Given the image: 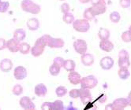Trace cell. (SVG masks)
<instances>
[{
    "label": "cell",
    "instance_id": "1",
    "mask_svg": "<svg viewBox=\"0 0 131 110\" xmlns=\"http://www.w3.org/2000/svg\"><path fill=\"white\" fill-rule=\"evenodd\" d=\"M21 8L24 12L34 15L39 14L41 11L40 6L32 0H22L21 3Z\"/></svg>",
    "mask_w": 131,
    "mask_h": 110
},
{
    "label": "cell",
    "instance_id": "2",
    "mask_svg": "<svg viewBox=\"0 0 131 110\" xmlns=\"http://www.w3.org/2000/svg\"><path fill=\"white\" fill-rule=\"evenodd\" d=\"M73 29L78 32L84 33L87 32L90 29V24L89 21H88L85 19H77L74 20L72 23Z\"/></svg>",
    "mask_w": 131,
    "mask_h": 110
},
{
    "label": "cell",
    "instance_id": "3",
    "mask_svg": "<svg viewBox=\"0 0 131 110\" xmlns=\"http://www.w3.org/2000/svg\"><path fill=\"white\" fill-rule=\"evenodd\" d=\"M98 84V80L93 75H90L85 77L81 78L80 85L82 88H86V89H93L95 88Z\"/></svg>",
    "mask_w": 131,
    "mask_h": 110
},
{
    "label": "cell",
    "instance_id": "4",
    "mask_svg": "<svg viewBox=\"0 0 131 110\" xmlns=\"http://www.w3.org/2000/svg\"><path fill=\"white\" fill-rule=\"evenodd\" d=\"M73 49L77 52L78 53L82 55L84 53H85L88 49V45L87 43L84 39H77L73 42Z\"/></svg>",
    "mask_w": 131,
    "mask_h": 110
},
{
    "label": "cell",
    "instance_id": "5",
    "mask_svg": "<svg viewBox=\"0 0 131 110\" xmlns=\"http://www.w3.org/2000/svg\"><path fill=\"white\" fill-rule=\"evenodd\" d=\"M90 8H91V11L92 14L95 17L104 14L107 11L106 3H97L95 5H92Z\"/></svg>",
    "mask_w": 131,
    "mask_h": 110
},
{
    "label": "cell",
    "instance_id": "6",
    "mask_svg": "<svg viewBox=\"0 0 131 110\" xmlns=\"http://www.w3.org/2000/svg\"><path fill=\"white\" fill-rule=\"evenodd\" d=\"M20 106L26 110H34L36 109V105L29 97H22L19 101Z\"/></svg>",
    "mask_w": 131,
    "mask_h": 110
},
{
    "label": "cell",
    "instance_id": "7",
    "mask_svg": "<svg viewBox=\"0 0 131 110\" xmlns=\"http://www.w3.org/2000/svg\"><path fill=\"white\" fill-rule=\"evenodd\" d=\"M79 98L83 104H88L92 99V94L89 89L82 88L79 89Z\"/></svg>",
    "mask_w": 131,
    "mask_h": 110
},
{
    "label": "cell",
    "instance_id": "8",
    "mask_svg": "<svg viewBox=\"0 0 131 110\" xmlns=\"http://www.w3.org/2000/svg\"><path fill=\"white\" fill-rule=\"evenodd\" d=\"M27 69L24 66H17L14 70V76L17 80H22L27 77Z\"/></svg>",
    "mask_w": 131,
    "mask_h": 110
},
{
    "label": "cell",
    "instance_id": "9",
    "mask_svg": "<svg viewBox=\"0 0 131 110\" xmlns=\"http://www.w3.org/2000/svg\"><path fill=\"white\" fill-rule=\"evenodd\" d=\"M114 59L111 57H104L100 61V65L101 67V68L104 69V70H110L111 68H112V67L114 66Z\"/></svg>",
    "mask_w": 131,
    "mask_h": 110
},
{
    "label": "cell",
    "instance_id": "10",
    "mask_svg": "<svg viewBox=\"0 0 131 110\" xmlns=\"http://www.w3.org/2000/svg\"><path fill=\"white\" fill-rule=\"evenodd\" d=\"M112 104H113L114 106V110H123L129 105L127 98H124L115 99L112 102Z\"/></svg>",
    "mask_w": 131,
    "mask_h": 110
},
{
    "label": "cell",
    "instance_id": "11",
    "mask_svg": "<svg viewBox=\"0 0 131 110\" xmlns=\"http://www.w3.org/2000/svg\"><path fill=\"white\" fill-rule=\"evenodd\" d=\"M64 45H65V42L62 39L51 37L48 43V46H47V47L54 49V48H62L64 47Z\"/></svg>",
    "mask_w": 131,
    "mask_h": 110
},
{
    "label": "cell",
    "instance_id": "12",
    "mask_svg": "<svg viewBox=\"0 0 131 110\" xmlns=\"http://www.w3.org/2000/svg\"><path fill=\"white\" fill-rule=\"evenodd\" d=\"M19 45L20 42L15 39L14 38H12L6 41V48L11 53L18 52V50H19Z\"/></svg>",
    "mask_w": 131,
    "mask_h": 110
},
{
    "label": "cell",
    "instance_id": "13",
    "mask_svg": "<svg viewBox=\"0 0 131 110\" xmlns=\"http://www.w3.org/2000/svg\"><path fill=\"white\" fill-rule=\"evenodd\" d=\"M81 76L79 74L78 72L74 71L70 72L68 74V80L72 85H79L81 80Z\"/></svg>",
    "mask_w": 131,
    "mask_h": 110
},
{
    "label": "cell",
    "instance_id": "14",
    "mask_svg": "<svg viewBox=\"0 0 131 110\" xmlns=\"http://www.w3.org/2000/svg\"><path fill=\"white\" fill-rule=\"evenodd\" d=\"M13 68V62L10 59L4 58L0 61V70L3 72H9Z\"/></svg>",
    "mask_w": 131,
    "mask_h": 110
},
{
    "label": "cell",
    "instance_id": "15",
    "mask_svg": "<svg viewBox=\"0 0 131 110\" xmlns=\"http://www.w3.org/2000/svg\"><path fill=\"white\" fill-rule=\"evenodd\" d=\"M99 47L101 50L110 53L114 49V44L112 42H111L109 39H105V40H100Z\"/></svg>",
    "mask_w": 131,
    "mask_h": 110
},
{
    "label": "cell",
    "instance_id": "16",
    "mask_svg": "<svg viewBox=\"0 0 131 110\" xmlns=\"http://www.w3.org/2000/svg\"><path fill=\"white\" fill-rule=\"evenodd\" d=\"M44 50H45V47H43V46H42L39 43H35L34 46L30 50V53L33 57L37 58V57L41 56L44 52Z\"/></svg>",
    "mask_w": 131,
    "mask_h": 110
},
{
    "label": "cell",
    "instance_id": "17",
    "mask_svg": "<svg viewBox=\"0 0 131 110\" xmlns=\"http://www.w3.org/2000/svg\"><path fill=\"white\" fill-rule=\"evenodd\" d=\"M34 92L37 97L43 98L45 97L47 94H48V88H47V87L43 84H39L36 85L34 88Z\"/></svg>",
    "mask_w": 131,
    "mask_h": 110
},
{
    "label": "cell",
    "instance_id": "18",
    "mask_svg": "<svg viewBox=\"0 0 131 110\" xmlns=\"http://www.w3.org/2000/svg\"><path fill=\"white\" fill-rule=\"evenodd\" d=\"M81 63L83 64V65L85 66H92L94 63V57L93 55L91 53H84L81 55Z\"/></svg>",
    "mask_w": 131,
    "mask_h": 110
},
{
    "label": "cell",
    "instance_id": "19",
    "mask_svg": "<svg viewBox=\"0 0 131 110\" xmlns=\"http://www.w3.org/2000/svg\"><path fill=\"white\" fill-rule=\"evenodd\" d=\"M26 25L30 31H36L40 28V21L37 18L32 17L27 21Z\"/></svg>",
    "mask_w": 131,
    "mask_h": 110
},
{
    "label": "cell",
    "instance_id": "20",
    "mask_svg": "<svg viewBox=\"0 0 131 110\" xmlns=\"http://www.w3.org/2000/svg\"><path fill=\"white\" fill-rule=\"evenodd\" d=\"M62 68H64V69L67 72H72L75 70L76 68V63L74 62V61L70 60V59H67L65 60L64 63H63V66Z\"/></svg>",
    "mask_w": 131,
    "mask_h": 110
},
{
    "label": "cell",
    "instance_id": "21",
    "mask_svg": "<svg viewBox=\"0 0 131 110\" xmlns=\"http://www.w3.org/2000/svg\"><path fill=\"white\" fill-rule=\"evenodd\" d=\"M26 37V32L23 29H17L14 32V37L17 41L21 42Z\"/></svg>",
    "mask_w": 131,
    "mask_h": 110
},
{
    "label": "cell",
    "instance_id": "22",
    "mask_svg": "<svg viewBox=\"0 0 131 110\" xmlns=\"http://www.w3.org/2000/svg\"><path fill=\"white\" fill-rule=\"evenodd\" d=\"M110 35V31L105 28H100L98 31V37L100 40L109 39Z\"/></svg>",
    "mask_w": 131,
    "mask_h": 110
},
{
    "label": "cell",
    "instance_id": "23",
    "mask_svg": "<svg viewBox=\"0 0 131 110\" xmlns=\"http://www.w3.org/2000/svg\"><path fill=\"white\" fill-rule=\"evenodd\" d=\"M30 50H31V47L29 43H20V45H19V50L18 52H20L21 54H28L29 52H30Z\"/></svg>",
    "mask_w": 131,
    "mask_h": 110
},
{
    "label": "cell",
    "instance_id": "24",
    "mask_svg": "<svg viewBox=\"0 0 131 110\" xmlns=\"http://www.w3.org/2000/svg\"><path fill=\"white\" fill-rule=\"evenodd\" d=\"M74 19V16L73 15V13L68 12L63 13V17H62V21H64V23L67 24H70L73 22Z\"/></svg>",
    "mask_w": 131,
    "mask_h": 110
},
{
    "label": "cell",
    "instance_id": "25",
    "mask_svg": "<svg viewBox=\"0 0 131 110\" xmlns=\"http://www.w3.org/2000/svg\"><path fill=\"white\" fill-rule=\"evenodd\" d=\"M118 65L119 68L123 69H128L130 65V61L129 59H119L118 61Z\"/></svg>",
    "mask_w": 131,
    "mask_h": 110
},
{
    "label": "cell",
    "instance_id": "26",
    "mask_svg": "<svg viewBox=\"0 0 131 110\" xmlns=\"http://www.w3.org/2000/svg\"><path fill=\"white\" fill-rule=\"evenodd\" d=\"M118 76L121 79H126L129 77L130 73L128 69L119 68V70L118 71Z\"/></svg>",
    "mask_w": 131,
    "mask_h": 110
},
{
    "label": "cell",
    "instance_id": "27",
    "mask_svg": "<svg viewBox=\"0 0 131 110\" xmlns=\"http://www.w3.org/2000/svg\"><path fill=\"white\" fill-rule=\"evenodd\" d=\"M83 17H84V19L87 20L88 21H91L92 20L94 19V17H95V16L92 14V13L91 11L90 7L85 9V10L83 13Z\"/></svg>",
    "mask_w": 131,
    "mask_h": 110
},
{
    "label": "cell",
    "instance_id": "28",
    "mask_svg": "<svg viewBox=\"0 0 131 110\" xmlns=\"http://www.w3.org/2000/svg\"><path fill=\"white\" fill-rule=\"evenodd\" d=\"M60 70H61V68L57 65H55L54 64H52L49 68L50 74L53 76H57L60 73Z\"/></svg>",
    "mask_w": 131,
    "mask_h": 110
},
{
    "label": "cell",
    "instance_id": "29",
    "mask_svg": "<svg viewBox=\"0 0 131 110\" xmlns=\"http://www.w3.org/2000/svg\"><path fill=\"white\" fill-rule=\"evenodd\" d=\"M109 18H110V21L112 22V23H118L120 21V19H121V16L119 14L118 12L117 11H114L112 12L110 16H109Z\"/></svg>",
    "mask_w": 131,
    "mask_h": 110
},
{
    "label": "cell",
    "instance_id": "30",
    "mask_svg": "<svg viewBox=\"0 0 131 110\" xmlns=\"http://www.w3.org/2000/svg\"><path fill=\"white\" fill-rule=\"evenodd\" d=\"M55 94L58 97H64L67 94V89L63 86H59L55 89Z\"/></svg>",
    "mask_w": 131,
    "mask_h": 110
},
{
    "label": "cell",
    "instance_id": "31",
    "mask_svg": "<svg viewBox=\"0 0 131 110\" xmlns=\"http://www.w3.org/2000/svg\"><path fill=\"white\" fill-rule=\"evenodd\" d=\"M64 108L63 102L61 100H56L52 102V110H62Z\"/></svg>",
    "mask_w": 131,
    "mask_h": 110
},
{
    "label": "cell",
    "instance_id": "32",
    "mask_svg": "<svg viewBox=\"0 0 131 110\" xmlns=\"http://www.w3.org/2000/svg\"><path fill=\"white\" fill-rule=\"evenodd\" d=\"M12 93L16 96H20L23 93V87L20 84L15 85L12 89Z\"/></svg>",
    "mask_w": 131,
    "mask_h": 110
},
{
    "label": "cell",
    "instance_id": "33",
    "mask_svg": "<svg viewBox=\"0 0 131 110\" xmlns=\"http://www.w3.org/2000/svg\"><path fill=\"white\" fill-rule=\"evenodd\" d=\"M121 39L124 43H130L131 42V32L129 30L124 32L121 35Z\"/></svg>",
    "mask_w": 131,
    "mask_h": 110
},
{
    "label": "cell",
    "instance_id": "34",
    "mask_svg": "<svg viewBox=\"0 0 131 110\" xmlns=\"http://www.w3.org/2000/svg\"><path fill=\"white\" fill-rule=\"evenodd\" d=\"M64 59L62 57H56L54 60H53V64H54L55 65H57L60 68H62L63 66V63H64Z\"/></svg>",
    "mask_w": 131,
    "mask_h": 110
},
{
    "label": "cell",
    "instance_id": "35",
    "mask_svg": "<svg viewBox=\"0 0 131 110\" xmlns=\"http://www.w3.org/2000/svg\"><path fill=\"white\" fill-rule=\"evenodd\" d=\"M118 58L119 59H129V54L128 51L126 50H121L118 53Z\"/></svg>",
    "mask_w": 131,
    "mask_h": 110
},
{
    "label": "cell",
    "instance_id": "36",
    "mask_svg": "<svg viewBox=\"0 0 131 110\" xmlns=\"http://www.w3.org/2000/svg\"><path fill=\"white\" fill-rule=\"evenodd\" d=\"M9 7H10V3L9 2H2L1 6H0V13H6L8 10Z\"/></svg>",
    "mask_w": 131,
    "mask_h": 110
},
{
    "label": "cell",
    "instance_id": "37",
    "mask_svg": "<svg viewBox=\"0 0 131 110\" xmlns=\"http://www.w3.org/2000/svg\"><path fill=\"white\" fill-rule=\"evenodd\" d=\"M69 95L71 98L73 99H77L79 98V89H72L70 90Z\"/></svg>",
    "mask_w": 131,
    "mask_h": 110
},
{
    "label": "cell",
    "instance_id": "38",
    "mask_svg": "<svg viewBox=\"0 0 131 110\" xmlns=\"http://www.w3.org/2000/svg\"><path fill=\"white\" fill-rule=\"evenodd\" d=\"M70 6L68 3H64L61 5L60 6V10L62 13H68L70 12Z\"/></svg>",
    "mask_w": 131,
    "mask_h": 110
},
{
    "label": "cell",
    "instance_id": "39",
    "mask_svg": "<svg viewBox=\"0 0 131 110\" xmlns=\"http://www.w3.org/2000/svg\"><path fill=\"white\" fill-rule=\"evenodd\" d=\"M119 5L122 8L126 9L130 6L131 0H119Z\"/></svg>",
    "mask_w": 131,
    "mask_h": 110
},
{
    "label": "cell",
    "instance_id": "40",
    "mask_svg": "<svg viewBox=\"0 0 131 110\" xmlns=\"http://www.w3.org/2000/svg\"><path fill=\"white\" fill-rule=\"evenodd\" d=\"M41 109L43 110H52V102H44L41 105Z\"/></svg>",
    "mask_w": 131,
    "mask_h": 110
},
{
    "label": "cell",
    "instance_id": "41",
    "mask_svg": "<svg viewBox=\"0 0 131 110\" xmlns=\"http://www.w3.org/2000/svg\"><path fill=\"white\" fill-rule=\"evenodd\" d=\"M6 48V40L5 39L0 38V50H3Z\"/></svg>",
    "mask_w": 131,
    "mask_h": 110
},
{
    "label": "cell",
    "instance_id": "42",
    "mask_svg": "<svg viewBox=\"0 0 131 110\" xmlns=\"http://www.w3.org/2000/svg\"><path fill=\"white\" fill-rule=\"evenodd\" d=\"M90 3H92V5H95L97 3H106L105 0H91Z\"/></svg>",
    "mask_w": 131,
    "mask_h": 110
},
{
    "label": "cell",
    "instance_id": "43",
    "mask_svg": "<svg viewBox=\"0 0 131 110\" xmlns=\"http://www.w3.org/2000/svg\"><path fill=\"white\" fill-rule=\"evenodd\" d=\"M105 109L106 110H114V106H113V104L112 103H110V104H107L106 106H105Z\"/></svg>",
    "mask_w": 131,
    "mask_h": 110
},
{
    "label": "cell",
    "instance_id": "44",
    "mask_svg": "<svg viewBox=\"0 0 131 110\" xmlns=\"http://www.w3.org/2000/svg\"><path fill=\"white\" fill-rule=\"evenodd\" d=\"M127 100H128V102H129V105L131 107V90L129 92L128 97H127Z\"/></svg>",
    "mask_w": 131,
    "mask_h": 110
},
{
    "label": "cell",
    "instance_id": "45",
    "mask_svg": "<svg viewBox=\"0 0 131 110\" xmlns=\"http://www.w3.org/2000/svg\"><path fill=\"white\" fill-rule=\"evenodd\" d=\"M78 1H79L81 3H82V4H86V3H90L91 0H78Z\"/></svg>",
    "mask_w": 131,
    "mask_h": 110
},
{
    "label": "cell",
    "instance_id": "46",
    "mask_svg": "<svg viewBox=\"0 0 131 110\" xmlns=\"http://www.w3.org/2000/svg\"><path fill=\"white\" fill-rule=\"evenodd\" d=\"M129 31L131 32V25H130V26H129Z\"/></svg>",
    "mask_w": 131,
    "mask_h": 110
},
{
    "label": "cell",
    "instance_id": "47",
    "mask_svg": "<svg viewBox=\"0 0 131 110\" xmlns=\"http://www.w3.org/2000/svg\"><path fill=\"white\" fill-rule=\"evenodd\" d=\"M59 1H61V2H64V1H66V0H59Z\"/></svg>",
    "mask_w": 131,
    "mask_h": 110
},
{
    "label": "cell",
    "instance_id": "48",
    "mask_svg": "<svg viewBox=\"0 0 131 110\" xmlns=\"http://www.w3.org/2000/svg\"><path fill=\"white\" fill-rule=\"evenodd\" d=\"M1 3H2V0H0V6H1Z\"/></svg>",
    "mask_w": 131,
    "mask_h": 110
}]
</instances>
